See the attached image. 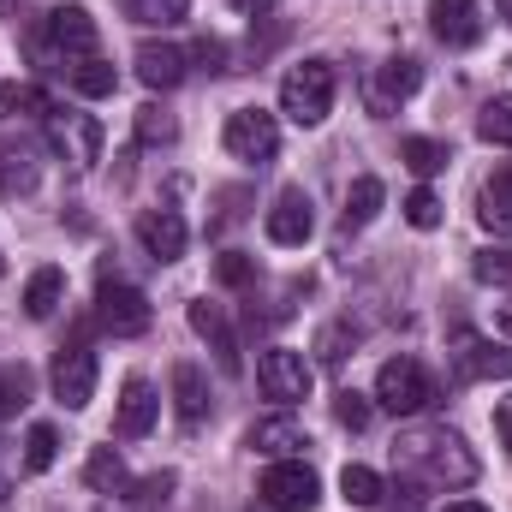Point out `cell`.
Listing matches in <instances>:
<instances>
[{"label": "cell", "instance_id": "obj_1", "mask_svg": "<svg viewBox=\"0 0 512 512\" xmlns=\"http://www.w3.org/2000/svg\"><path fill=\"white\" fill-rule=\"evenodd\" d=\"M393 465L423 489H465L477 483V453L459 429H411L393 441Z\"/></svg>", "mask_w": 512, "mask_h": 512}, {"label": "cell", "instance_id": "obj_2", "mask_svg": "<svg viewBox=\"0 0 512 512\" xmlns=\"http://www.w3.org/2000/svg\"><path fill=\"white\" fill-rule=\"evenodd\" d=\"M90 54H102V48H96V18H90L84 6H54V12L42 18L36 60H48L54 72H72V66H84Z\"/></svg>", "mask_w": 512, "mask_h": 512}, {"label": "cell", "instance_id": "obj_3", "mask_svg": "<svg viewBox=\"0 0 512 512\" xmlns=\"http://www.w3.org/2000/svg\"><path fill=\"white\" fill-rule=\"evenodd\" d=\"M334 66L328 60H298L286 78H280V114L292 126H322L334 114Z\"/></svg>", "mask_w": 512, "mask_h": 512}, {"label": "cell", "instance_id": "obj_4", "mask_svg": "<svg viewBox=\"0 0 512 512\" xmlns=\"http://www.w3.org/2000/svg\"><path fill=\"white\" fill-rule=\"evenodd\" d=\"M376 405L393 411V417H417V411H429V405H435V382H429V370H423L417 358H387L382 376H376Z\"/></svg>", "mask_w": 512, "mask_h": 512}, {"label": "cell", "instance_id": "obj_5", "mask_svg": "<svg viewBox=\"0 0 512 512\" xmlns=\"http://www.w3.org/2000/svg\"><path fill=\"white\" fill-rule=\"evenodd\" d=\"M256 495H262V507H274V512H316L322 483H316V471L304 459H274L256 477Z\"/></svg>", "mask_w": 512, "mask_h": 512}, {"label": "cell", "instance_id": "obj_6", "mask_svg": "<svg viewBox=\"0 0 512 512\" xmlns=\"http://www.w3.org/2000/svg\"><path fill=\"white\" fill-rule=\"evenodd\" d=\"M221 143H227V155L233 161H274L280 155V120L268 114V108H239V114H227V131H221Z\"/></svg>", "mask_w": 512, "mask_h": 512}, {"label": "cell", "instance_id": "obj_7", "mask_svg": "<svg viewBox=\"0 0 512 512\" xmlns=\"http://www.w3.org/2000/svg\"><path fill=\"white\" fill-rule=\"evenodd\" d=\"M256 382L262 393L274 399V405H298V399H310V364H304V352H292V346H268L262 358H256Z\"/></svg>", "mask_w": 512, "mask_h": 512}, {"label": "cell", "instance_id": "obj_8", "mask_svg": "<svg viewBox=\"0 0 512 512\" xmlns=\"http://www.w3.org/2000/svg\"><path fill=\"white\" fill-rule=\"evenodd\" d=\"M453 376L459 382H512V346L483 334H453Z\"/></svg>", "mask_w": 512, "mask_h": 512}, {"label": "cell", "instance_id": "obj_9", "mask_svg": "<svg viewBox=\"0 0 512 512\" xmlns=\"http://www.w3.org/2000/svg\"><path fill=\"white\" fill-rule=\"evenodd\" d=\"M48 382H54V399H60L66 411H84V405L96 399V352H90L84 340L60 346V352H54V370H48Z\"/></svg>", "mask_w": 512, "mask_h": 512}, {"label": "cell", "instance_id": "obj_10", "mask_svg": "<svg viewBox=\"0 0 512 512\" xmlns=\"http://www.w3.org/2000/svg\"><path fill=\"white\" fill-rule=\"evenodd\" d=\"M149 298L137 292V286H126V280H102L96 286V322L114 334V340H131V334H143L149 328Z\"/></svg>", "mask_w": 512, "mask_h": 512}, {"label": "cell", "instance_id": "obj_11", "mask_svg": "<svg viewBox=\"0 0 512 512\" xmlns=\"http://www.w3.org/2000/svg\"><path fill=\"white\" fill-rule=\"evenodd\" d=\"M423 90V66L411 60V54H393L382 60L370 78H364V102H370V114H393L399 102H411Z\"/></svg>", "mask_w": 512, "mask_h": 512}, {"label": "cell", "instance_id": "obj_12", "mask_svg": "<svg viewBox=\"0 0 512 512\" xmlns=\"http://www.w3.org/2000/svg\"><path fill=\"white\" fill-rule=\"evenodd\" d=\"M48 143H54L78 173H90V167L102 161V120H96V114H48Z\"/></svg>", "mask_w": 512, "mask_h": 512}, {"label": "cell", "instance_id": "obj_13", "mask_svg": "<svg viewBox=\"0 0 512 512\" xmlns=\"http://www.w3.org/2000/svg\"><path fill=\"white\" fill-rule=\"evenodd\" d=\"M268 239L274 245H304L310 233H316V215H310V191L304 185H286L280 197H274V209H268Z\"/></svg>", "mask_w": 512, "mask_h": 512}, {"label": "cell", "instance_id": "obj_14", "mask_svg": "<svg viewBox=\"0 0 512 512\" xmlns=\"http://www.w3.org/2000/svg\"><path fill=\"white\" fill-rule=\"evenodd\" d=\"M429 30L447 48H477L483 42V12H477V0H429Z\"/></svg>", "mask_w": 512, "mask_h": 512}, {"label": "cell", "instance_id": "obj_15", "mask_svg": "<svg viewBox=\"0 0 512 512\" xmlns=\"http://www.w3.org/2000/svg\"><path fill=\"white\" fill-rule=\"evenodd\" d=\"M137 239H143V251L155 256V262H179L185 256V215L179 209H143L137 215Z\"/></svg>", "mask_w": 512, "mask_h": 512}, {"label": "cell", "instance_id": "obj_16", "mask_svg": "<svg viewBox=\"0 0 512 512\" xmlns=\"http://www.w3.org/2000/svg\"><path fill=\"white\" fill-rule=\"evenodd\" d=\"M155 411H161L155 387L143 382V376H126V387H120V411H114V435H120V441H143V435L155 429Z\"/></svg>", "mask_w": 512, "mask_h": 512}, {"label": "cell", "instance_id": "obj_17", "mask_svg": "<svg viewBox=\"0 0 512 512\" xmlns=\"http://www.w3.org/2000/svg\"><path fill=\"white\" fill-rule=\"evenodd\" d=\"M185 72H191V54L185 48H173V42H143L137 48V78L149 90H179Z\"/></svg>", "mask_w": 512, "mask_h": 512}, {"label": "cell", "instance_id": "obj_18", "mask_svg": "<svg viewBox=\"0 0 512 512\" xmlns=\"http://www.w3.org/2000/svg\"><path fill=\"white\" fill-rule=\"evenodd\" d=\"M185 316H191V328H197V334L209 340V352L221 358V370H227V376H239V340H233V328H227V316H221V304H209V298H197V304H191Z\"/></svg>", "mask_w": 512, "mask_h": 512}, {"label": "cell", "instance_id": "obj_19", "mask_svg": "<svg viewBox=\"0 0 512 512\" xmlns=\"http://www.w3.org/2000/svg\"><path fill=\"white\" fill-rule=\"evenodd\" d=\"M251 453H268V459H292L298 447H310L304 441V429L292 423V417H262V423H251Z\"/></svg>", "mask_w": 512, "mask_h": 512}, {"label": "cell", "instance_id": "obj_20", "mask_svg": "<svg viewBox=\"0 0 512 512\" xmlns=\"http://www.w3.org/2000/svg\"><path fill=\"white\" fill-rule=\"evenodd\" d=\"M173 405H179V423L185 429H197L209 417V382H203L197 364H173Z\"/></svg>", "mask_w": 512, "mask_h": 512}, {"label": "cell", "instance_id": "obj_21", "mask_svg": "<svg viewBox=\"0 0 512 512\" xmlns=\"http://www.w3.org/2000/svg\"><path fill=\"white\" fill-rule=\"evenodd\" d=\"M36 179H42V167H36L30 143H0V197H30Z\"/></svg>", "mask_w": 512, "mask_h": 512}, {"label": "cell", "instance_id": "obj_22", "mask_svg": "<svg viewBox=\"0 0 512 512\" xmlns=\"http://www.w3.org/2000/svg\"><path fill=\"white\" fill-rule=\"evenodd\" d=\"M477 221L489 233H512V167H501L483 191H477Z\"/></svg>", "mask_w": 512, "mask_h": 512}, {"label": "cell", "instance_id": "obj_23", "mask_svg": "<svg viewBox=\"0 0 512 512\" xmlns=\"http://www.w3.org/2000/svg\"><path fill=\"white\" fill-rule=\"evenodd\" d=\"M84 483H90L96 495H131L126 459H120L114 447H90V459H84Z\"/></svg>", "mask_w": 512, "mask_h": 512}, {"label": "cell", "instance_id": "obj_24", "mask_svg": "<svg viewBox=\"0 0 512 512\" xmlns=\"http://www.w3.org/2000/svg\"><path fill=\"white\" fill-rule=\"evenodd\" d=\"M60 298H66V274L48 262V268H36L30 274V286H24V310L36 316V322H48L54 310H60Z\"/></svg>", "mask_w": 512, "mask_h": 512}, {"label": "cell", "instance_id": "obj_25", "mask_svg": "<svg viewBox=\"0 0 512 512\" xmlns=\"http://www.w3.org/2000/svg\"><path fill=\"white\" fill-rule=\"evenodd\" d=\"M120 12L143 30H173L191 18V0H120Z\"/></svg>", "mask_w": 512, "mask_h": 512}, {"label": "cell", "instance_id": "obj_26", "mask_svg": "<svg viewBox=\"0 0 512 512\" xmlns=\"http://www.w3.org/2000/svg\"><path fill=\"white\" fill-rule=\"evenodd\" d=\"M382 179L376 173H364V179H352V191H346V227H370L376 215H382Z\"/></svg>", "mask_w": 512, "mask_h": 512}, {"label": "cell", "instance_id": "obj_27", "mask_svg": "<svg viewBox=\"0 0 512 512\" xmlns=\"http://www.w3.org/2000/svg\"><path fill=\"white\" fill-rule=\"evenodd\" d=\"M66 78H72V90H78V96H114V90H120L114 60H102V54H90V60H84V66H72Z\"/></svg>", "mask_w": 512, "mask_h": 512}, {"label": "cell", "instance_id": "obj_28", "mask_svg": "<svg viewBox=\"0 0 512 512\" xmlns=\"http://www.w3.org/2000/svg\"><path fill=\"white\" fill-rule=\"evenodd\" d=\"M352 346H358V328H352V322H328V328L316 334V364H322V370H340V364L352 358Z\"/></svg>", "mask_w": 512, "mask_h": 512}, {"label": "cell", "instance_id": "obj_29", "mask_svg": "<svg viewBox=\"0 0 512 512\" xmlns=\"http://www.w3.org/2000/svg\"><path fill=\"white\" fill-rule=\"evenodd\" d=\"M18 114H54L48 90H36V84H0V120H18Z\"/></svg>", "mask_w": 512, "mask_h": 512}, {"label": "cell", "instance_id": "obj_30", "mask_svg": "<svg viewBox=\"0 0 512 512\" xmlns=\"http://www.w3.org/2000/svg\"><path fill=\"white\" fill-rule=\"evenodd\" d=\"M60 459V429L54 423H30V435H24V471H48Z\"/></svg>", "mask_w": 512, "mask_h": 512}, {"label": "cell", "instance_id": "obj_31", "mask_svg": "<svg viewBox=\"0 0 512 512\" xmlns=\"http://www.w3.org/2000/svg\"><path fill=\"white\" fill-rule=\"evenodd\" d=\"M340 495H346L352 507H382V477H376L370 465H346V471H340Z\"/></svg>", "mask_w": 512, "mask_h": 512}, {"label": "cell", "instance_id": "obj_32", "mask_svg": "<svg viewBox=\"0 0 512 512\" xmlns=\"http://www.w3.org/2000/svg\"><path fill=\"white\" fill-rule=\"evenodd\" d=\"M477 137H483V143H501V149H512V96L483 102V114H477Z\"/></svg>", "mask_w": 512, "mask_h": 512}, {"label": "cell", "instance_id": "obj_33", "mask_svg": "<svg viewBox=\"0 0 512 512\" xmlns=\"http://www.w3.org/2000/svg\"><path fill=\"white\" fill-rule=\"evenodd\" d=\"M399 155H405V167H411L417 179H429V173H441V167H447V149H441L435 137H405V143H399Z\"/></svg>", "mask_w": 512, "mask_h": 512}, {"label": "cell", "instance_id": "obj_34", "mask_svg": "<svg viewBox=\"0 0 512 512\" xmlns=\"http://www.w3.org/2000/svg\"><path fill=\"white\" fill-rule=\"evenodd\" d=\"M30 393H36V376H30L24 364H6V370H0V417L24 411V405H30Z\"/></svg>", "mask_w": 512, "mask_h": 512}, {"label": "cell", "instance_id": "obj_35", "mask_svg": "<svg viewBox=\"0 0 512 512\" xmlns=\"http://www.w3.org/2000/svg\"><path fill=\"white\" fill-rule=\"evenodd\" d=\"M471 274H477L483 286H512V245H489V251H477Z\"/></svg>", "mask_w": 512, "mask_h": 512}, {"label": "cell", "instance_id": "obj_36", "mask_svg": "<svg viewBox=\"0 0 512 512\" xmlns=\"http://www.w3.org/2000/svg\"><path fill=\"white\" fill-rule=\"evenodd\" d=\"M173 137H179V126H173V114H167V108H155V102H143V108H137V143H149V149H155V143H173Z\"/></svg>", "mask_w": 512, "mask_h": 512}, {"label": "cell", "instance_id": "obj_37", "mask_svg": "<svg viewBox=\"0 0 512 512\" xmlns=\"http://www.w3.org/2000/svg\"><path fill=\"white\" fill-rule=\"evenodd\" d=\"M405 221H411V227H417V233H435V227H441V197H435V191H423V185H417V191H411V197H405Z\"/></svg>", "mask_w": 512, "mask_h": 512}, {"label": "cell", "instance_id": "obj_38", "mask_svg": "<svg viewBox=\"0 0 512 512\" xmlns=\"http://www.w3.org/2000/svg\"><path fill=\"white\" fill-rule=\"evenodd\" d=\"M215 280H221V286H251V280H256V256L221 251V256H215Z\"/></svg>", "mask_w": 512, "mask_h": 512}, {"label": "cell", "instance_id": "obj_39", "mask_svg": "<svg viewBox=\"0 0 512 512\" xmlns=\"http://www.w3.org/2000/svg\"><path fill=\"white\" fill-rule=\"evenodd\" d=\"M334 417H340L346 429H370V399L352 393V387H340V393H334Z\"/></svg>", "mask_w": 512, "mask_h": 512}, {"label": "cell", "instance_id": "obj_40", "mask_svg": "<svg viewBox=\"0 0 512 512\" xmlns=\"http://www.w3.org/2000/svg\"><path fill=\"white\" fill-rule=\"evenodd\" d=\"M12 483H18V459H12V447L0 441V501L12 495Z\"/></svg>", "mask_w": 512, "mask_h": 512}, {"label": "cell", "instance_id": "obj_41", "mask_svg": "<svg viewBox=\"0 0 512 512\" xmlns=\"http://www.w3.org/2000/svg\"><path fill=\"white\" fill-rule=\"evenodd\" d=\"M495 435H501V447L512 453V399H501V405H495Z\"/></svg>", "mask_w": 512, "mask_h": 512}, {"label": "cell", "instance_id": "obj_42", "mask_svg": "<svg viewBox=\"0 0 512 512\" xmlns=\"http://www.w3.org/2000/svg\"><path fill=\"white\" fill-rule=\"evenodd\" d=\"M233 6H239V12H245V18H256V12H274V6H280V0H233Z\"/></svg>", "mask_w": 512, "mask_h": 512}, {"label": "cell", "instance_id": "obj_43", "mask_svg": "<svg viewBox=\"0 0 512 512\" xmlns=\"http://www.w3.org/2000/svg\"><path fill=\"white\" fill-rule=\"evenodd\" d=\"M441 512H489L483 501H453V507H441Z\"/></svg>", "mask_w": 512, "mask_h": 512}, {"label": "cell", "instance_id": "obj_44", "mask_svg": "<svg viewBox=\"0 0 512 512\" xmlns=\"http://www.w3.org/2000/svg\"><path fill=\"white\" fill-rule=\"evenodd\" d=\"M495 12H501V24L512 30V0H495Z\"/></svg>", "mask_w": 512, "mask_h": 512}, {"label": "cell", "instance_id": "obj_45", "mask_svg": "<svg viewBox=\"0 0 512 512\" xmlns=\"http://www.w3.org/2000/svg\"><path fill=\"white\" fill-rule=\"evenodd\" d=\"M501 328L512 334V304H501Z\"/></svg>", "mask_w": 512, "mask_h": 512}, {"label": "cell", "instance_id": "obj_46", "mask_svg": "<svg viewBox=\"0 0 512 512\" xmlns=\"http://www.w3.org/2000/svg\"><path fill=\"white\" fill-rule=\"evenodd\" d=\"M0 280H6V256H0Z\"/></svg>", "mask_w": 512, "mask_h": 512}]
</instances>
